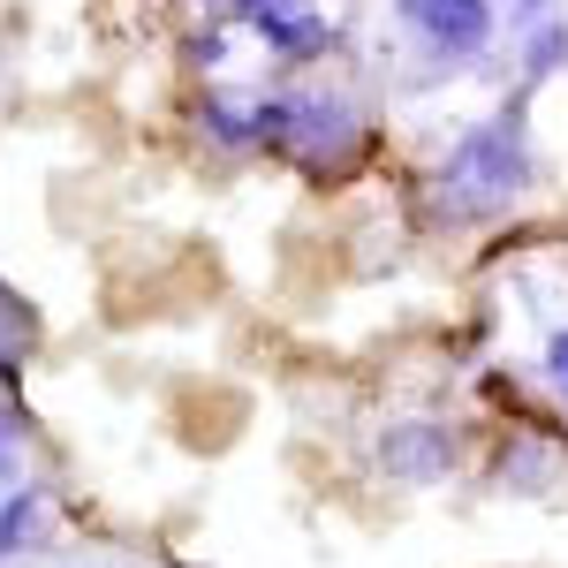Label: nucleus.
<instances>
[{
    "label": "nucleus",
    "instance_id": "f257e3e1",
    "mask_svg": "<svg viewBox=\"0 0 568 568\" xmlns=\"http://www.w3.org/2000/svg\"><path fill=\"white\" fill-rule=\"evenodd\" d=\"M530 182H538V144H530L524 106H508L447 144V160L433 168V213L447 227H470V220L508 213Z\"/></svg>",
    "mask_w": 568,
    "mask_h": 568
},
{
    "label": "nucleus",
    "instance_id": "f03ea898",
    "mask_svg": "<svg viewBox=\"0 0 568 568\" xmlns=\"http://www.w3.org/2000/svg\"><path fill=\"white\" fill-rule=\"evenodd\" d=\"M258 152L311 182H342L364 160V114L342 91H273L258 99Z\"/></svg>",
    "mask_w": 568,
    "mask_h": 568
},
{
    "label": "nucleus",
    "instance_id": "7ed1b4c3",
    "mask_svg": "<svg viewBox=\"0 0 568 568\" xmlns=\"http://www.w3.org/2000/svg\"><path fill=\"white\" fill-rule=\"evenodd\" d=\"M394 16L433 61H478L493 45V0H394Z\"/></svg>",
    "mask_w": 568,
    "mask_h": 568
},
{
    "label": "nucleus",
    "instance_id": "20e7f679",
    "mask_svg": "<svg viewBox=\"0 0 568 568\" xmlns=\"http://www.w3.org/2000/svg\"><path fill=\"white\" fill-rule=\"evenodd\" d=\"M372 455H379V470H387L394 485H439L463 463V439L447 433V425H433V417H402V425L379 433Z\"/></svg>",
    "mask_w": 568,
    "mask_h": 568
},
{
    "label": "nucleus",
    "instance_id": "39448f33",
    "mask_svg": "<svg viewBox=\"0 0 568 568\" xmlns=\"http://www.w3.org/2000/svg\"><path fill=\"white\" fill-rule=\"evenodd\" d=\"M197 130L213 136L220 152H258V99H227V91H205V99H197Z\"/></svg>",
    "mask_w": 568,
    "mask_h": 568
},
{
    "label": "nucleus",
    "instance_id": "423d86ee",
    "mask_svg": "<svg viewBox=\"0 0 568 568\" xmlns=\"http://www.w3.org/2000/svg\"><path fill=\"white\" fill-rule=\"evenodd\" d=\"M258 39H265V53H281V61H318L326 45H334V23L318 16V8H296V16H273V23H258Z\"/></svg>",
    "mask_w": 568,
    "mask_h": 568
},
{
    "label": "nucleus",
    "instance_id": "0eeeda50",
    "mask_svg": "<svg viewBox=\"0 0 568 568\" xmlns=\"http://www.w3.org/2000/svg\"><path fill=\"white\" fill-rule=\"evenodd\" d=\"M31 530H39V485H16V493L0 500V561H8Z\"/></svg>",
    "mask_w": 568,
    "mask_h": 568
},
{
    "label": "nucleus",
    "instance_id": "6e6552de",
    "mask_svg": "<svg viewBox=\"0 0 568 568\" xmlns=\"http://www.w3.org/2000/svg\"><path fill=\"white\" fill-rule=\"evenodd\" d=\"M561 61H568V31H561V23H546V31L530 39V61H524V69H530V84H538V77H554Z\"/></svg>",
    "mask_w": 568,
    "mask_h": 568
},
{
    "label": "nucleus",
    "instance_id": "1a4fd4ad",
    "mask_svg": "<svg viewBox=\"0 0 568 568\" xmlns=\"http://www.w3.org/2000/svg\"><path fill=\"white\" fill-rule=\"evenodd\" d=\"M296 8H311V0H220V16L227 23H251V31L273 23V16H296Z\"/></svg>",
    "mask_w": 568,
    "mask_h": 568
},
{
    "label": "nucleus",
    "instance_id": "9d476101",
    "mask_svg": "<svg viewBox=\"0 0 568 568\" xmlns=\"http://www.w3.org/2000/svg\"><path fill=\"white\" fill-rule=\"evenodd\" d=\"M182 53H190V69H220V61H227V31H197Z\"/></svg>",
    "mask_w": 568,
    "mask_h": 568
},
{
    "label": "nucleus",
    "instance_id": "9b49d317",
    "mask_svg": "<svg viewBox=\"0 0 568 568\" xmlns=\"http://www.w3.org/2000/svg\"><path fill=\"white\" fill-rule=\"evenodd\" d=\"M546 387H554V394H568V326L554 334V342H546Z\"/></svg>",
    "mask_w": 568,
    "mask_h": 568
},
{
    "label": "nucleus",
    "instance_id": "f8f14e48",
    "mask_svg": "<svg viewBox=\"0 0 568 568\" xmlns=\"http://www.w3.org/2000/svg\"><path fill=\"white\" fill-rule=\"evenodd\" d=\"M508 8H524V16H538V8H546V0H508Z\"/></svg>",
    "mask_w": 568,
    "mask_h": 568
},
{
    "label": "nucleus",
    "instance_id": "ddd939ff",
    "mask_svg": "<svg viewBox=\"0 0 568 568\" xmlns=\"http://www.w3.org/2000/svg\"><path fill=\"white\" fill-rule=\"evenodd\" d=\"M8 439H16V425H8V409H0V447H8Z\"/></svg>",
    "mask_w": 568,
    "mask_h": 568
}]
</instances>
